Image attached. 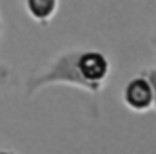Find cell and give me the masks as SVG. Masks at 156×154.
<instances>
[{"instance_id":"1","label":"cell","mask_w":156,"mask_h":154,"mask_svg":"<svg viewBox=\"0 0 156 154\" xmlns=\"http://www.w3.org/2000/svg\"><path fill=\"white\" fill-rule=\"evenodd\" d=\"M80 51H67V53H62L53 64L51 67L42 73L38 76H35L33 80H29L27 83V96H33L37 91H40L42 87H47V85H56V83H62V85H73V87H80L91 94H94L93 87L80 76L76 69V58Z\"/></svg>"},{"instance_id":"2","label":"cell","mask_w":156,"mask_h":154,"mask_svg":"<svg viewBox=\"0 0 156 154\" xmlns=\"http://www.w3.org/2000/svg\"><path fill=\"white\" fill-rule=\"evenodd\" d=\"M76 69L80 76L83 78L96 93H100L105 85V80L111 73V62L102 51H80L76 58Z\"/></svg>"},{"instance_id":"3","label":"cell","mask_w":156,"mask_h":154,"mask_svg":"<svg viewBox=\"0 0 156 154\" xmlns=\"http://www.w3.org/2000/svg\"><path fill=\"white\" fill-rule=\"evenodd\" d=\"M123 103L133 113H147L154 107V96L145 75L131 78L122 91Z\"/></svg>"},{"instance_id":"4","label":"cell","mask_w":156,"mask_h":154,"mask_svg":"<svg viewBox=\"0 0 156 154\" xmlns=\"http://www.w3.org/2000/svg\"><path fill=\"white\" fill-rule=\"evenodd\" d=\"M58 4L60 0H26V11L35 22L47 24L56 15Z\"/></svg>"},{"instance_id":"5","label":"cell","mask_w":156,"mask_h":154,"mask_svg":"<svg viewBox=\"0 0 156 154\" xmlns=\"http://www.w3.org/2000/svg\"><path fill=\"white\" fill-rule=\"evenodd\" d=\"M144 75H145V78H147V80H149V83H151L153 96H154V107H153V109H156V67L149 69V71H145Z\"/></svg>"},{"instance_id":"6","label":"cell","mask_w":156,"mask_h":154,"mask_svg":"<svg viewBox=\"0 0 156 154\" xmlns=\"http://www.w3.org/2000/svg\"><path fill=\"white\" fill-rule=\"evenodd\" d=\"M7 80H9V67H7L5 64H2V62H0V87H2V85H5V83H7Z\"/></svg>"},{"instance_id":"7","label":"cell","mask_w":156,"mask_h":154,"mask_svg":"<svg viewBox=\"0 0 156 154\" xmlns=\"http://www.w3.org/2000/svg\"><path fill=\"white\" fill-rule=\"evenodd\" d=\"M2 37H4V20L0 16V44H2Z\"/></svg>"},{"instance_id":"8","label":"cell","mask_w":156,"mask_h":154,"mask_svg":"<svg viewBox=\"0 0 156 154\" xmlns=\"http://www.w3.org/2000/svg\"><path fill=\"white\" fill-rule=\"evenodd\" d=\"M0 154H16V152H13V151H0Z\"/></svg>"}]
</instances>
